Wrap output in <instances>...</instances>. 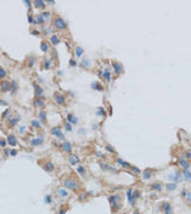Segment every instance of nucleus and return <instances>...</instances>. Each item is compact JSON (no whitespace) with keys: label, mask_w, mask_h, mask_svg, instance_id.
<instances>
[{"label":"nucleus","mask_w":191,"mask_h":214,"mask_svg":"<svg viewBox=\"0 0 191 214\" xmlns=\"http://www.w3.org/2000/svg\"><path fill=\"white\" fill-rule=\"evenodd\" d=\"M109 202L111 205V208L116 212L118 209H121L122 207V203H121V195L119 194H114V195H110L109 196Z\"/></svg>","instance_id":"f257e3e1"},{"label":"nucleus","mask_w":191,"mask_h":214,"mask_svg":"<svg viewBox=\"0 0 191 214\" xmlns=\"http://www.w3.org/2000/svg\"><path fill=\"white\" fill-rule=\"evenodd\" d=\"M63 186L68 189L77 190V189H79V182L75 180H72V178H66V180H63Z\"/></svg>","instance_id":"f03ea898"},{"label":"nucleus","mask_w":191,"mask_h":214,"mask_svg":"<svg viewBox=\"0 0 191 214\" xmlns=\"http://www.w3.org/2000/svg\"><path fill=\"white\" fill-rule=\"evenodd\" d=\"M54 27L57 29V30H66L67 29V24H66V21L63 20L62 18L56 17L54 19Z\"/></svg>","instance_id":"7ed1b4c3"},{"label":"nucleus","mask_w":191,"mask_h":214,"mask_svg":"<svg viewBox=\"0 0 191 214\" xmlns=\"http://www.w3.org/2000/svg\"><path fill=\"white\" fill-rule=\"evenodd\" d=\"M111 66H112V68L115 70L116 76H118V75H121V74L124 73V68H123L122 63H119L118 61H111Z\"/></svg>","instance_id":"20e7f679"},{"label":"nucleus","mask_w":191,"mask_h":214,"mask_svg":"<svg viewBox=\"0 0 191 214\" xmlns=\"http://www.w3.org/2000/svg\"><path fill=\"white\" fill-rule=\"evenodd\" d=\"M160 206H161V209H163L164 214H173V209H172V206H171L170 202H166V201L161 202Z\"/></svg>","instance_id":"39448f33"},{"label":"nucleus","mask_w":191,"mask_h":214,"mask_svg":"<svg viewBox=\"0 0 191 214\" xmlns=\"http://www.w3.org/2000/svg\"><path fill=\"white\" fill-rule=\"evenodd\" d=\"M178 159H179V164L182 165V168L184 169V170H186V169H190V162L184 157V156H180V157H178Z\"/></svg>","instance_id":"423d86ee"},{"label":"nucleus","mask_w":191,"mask_h":214,"mask_svg":"<svg viewBox=\"0 0 191 214\" xmlns=\"http://www.w3.org/2000/svg\"><path fill=\"white\" fill-rule=\"evenodd\" d=\"M54 100H55V102H56L57 105H63V104L66 102V97L62 95V94L56 93V94L54 95Z\"/></svg>","instance_id":"0eeeda50"},{"label":"nucleus","mask_w":191,"mask_h":214,"mask_svg":"<svg viewBox=\"0 0 191 214\" xmlns=\"http://www.w3.org/2000/svg\"><path fill=\"white\" fill-rule=\"evenodd\" d=\"M168 178L171 180V181H173V182H179V181H182L183 180V174L180 172V171H176V174H173V175H170L168 176Z\"/></svg>","instance_id":"6e6552de"},{"label":"nucleus","mask_w":191,"mask_h":214,"mask_svg":"<svg viewBox=\"0 0 191 214\" xmlns=\"http://www.w3.org/2000/svg\"><path fill=\"white\" fill-rule=\"evenodd\" d=\"M10 87H11V82L10 81H3L0 83V90L3 92V93H6V92L10 90Z\"/></svg>","instance_id":"1a4fd4ad"},{"label":"nucleus","mask_w":191,"mask_h":214,"mask_svg":"<svg viewBox=\"0 0 191 214\" xmlns=\"http://www.w3.org/2000/svg\"><path fill=\"white\" fill-rule=\"evenodd\" d=\"M111 76H112V73L110 71V69H105V70H103V75H102V77H103L106 82H111Z\"/></svg>","instance_id":"9d476101"},{"label":"nucleus","mask_w":191,"mask_h":214,"mask_svg":"<svg viewBox=\"0 0 191 214\" xmlns=\"http://www.w3.org/2000/svg\"><path fill=\"white\" fill-rule=\"evenodd\" d=\"M51 133H53L57 139H63V134H62V132L60 131L59 127H53V129H51Z\"/></svg>","instance_id":"9b49d317"},{"label":"nucleus","mask_w":191,"mask_h":214,"mask_svg":"<svg viewBox=\"0 0 191 214\" xmlns=\"http://www.w3.org/2000/svg\"><path fill=\"white\" fill-rule=\"evenodd\" d=\"M152 176H153V171H152L150 169H145V170H143V172H142V180L147 181V180H149Z\"/></svg>","instance_id":"f8f14e48"},{"label":"nucleus","mask_w":191,"mask_h":214,"mask_svg":"<svg viewBox=\"0 0 191 214\" xmlns=\"http://www.w3.org/2000/svg\"><path fill=\"white\" fill-rule=\"evenodd\" d=\"M127 199H128V201H129V205H134L135 200L133 197V189L132 188L127 189Z\"/></svg>","instance_id":"ddd939ff"},{"label":"nucleus","mask_w":191,"mask_h":214,"mask_svg":"<svg viewBox=\"0 0 191 214\" xmlns=\"http://www.w3.org/2000/svg\"><path fill=\"white\" fill-rule=\"evenodd\" d=\"M100 167H102V169H104V170H109V171H114V172H117V169H116V168H114V167H111V165H109L108 163L100 162Z\"/></svg>","instance_id":"4468645a"},{"label":"nucleus","mask_w":191,"mask_h":214,"mask_svg":"<svg viewBox=\"0 0 191 214\" xmlns=\"http://www.w3.org/2000/svg\"><path fill=\"white\" fill-rule=\"evenodd\" d=\"M67 121L69 124H78L79 123V119L75 117V115H73V114H67Z\"/></svg>","instance_id":"2eb2a0df"},{"label":"nucleus","mask_w":191,"mask_h":214,"mask_svg":"<svg viewBox=\"0 0 191 214\" xmlns=\"http://www.w3.org/2000/svg\"><path fill=\"white\" fill-rule=\"evenodd\" d=\"M116 162H117L119 165H122L123 168H125V169H130V167H132V164H129L128 162H125V161L121 159L119 157H117V158H116Z\"/></svg>","instance_id":"dca6fc26"},{"label":"nucleus","mask_w":191,"mask_h":214,"mask_svg":"<svg viewBox=\"0 0 191 214\" xmlns=\"http://www.w3.org/2000/svg\"><path fill=\"white\" fill-rule=\"evenodd\" d=\"M61 146H62V150L65 152H71L72 151V144L69 142H63Z\"/></svg>","instance_id":"f3484780"},{"label":"nucleus","mask_w":191,"mask_h":214,"mask_svg":"<svg viewBox=\"0 0 191 214\" xmlns=\"http://www.w3.org/2000/svg\"><path fill=\"white\" fill-rule=\"evenodd\" d=\"M150 188L153 190H156V192H161L163 190V185L159 183V182H155V183H153V185H150Z\"/></svg>","instance_id":"a211bd4d"},{"label":"nucleus","mask_w":191,"mask_h":214,"mask_svg":"<svg viewBox=\"0 0 191 214\" xmlns=\"http://www.w3.org/2000/svg\"><path fill=\"white\" fill-rule=\"evenodd\" d=\"M10 90H11L12 94H16V93H17V90H18V83H17V81H11Z\"/></svg>","instance_id":"6ab92c4d"},{"label":"nucleus","mask_w":191,"mask_h":214,"mask_svg":"<svg viewBox=\"0 0 191 214\" xmlns=\"http://www.w3.org/2000/svg\"><path fill=\"white\" fill-rule=\"evenodd\" d=\"M30 143H31V145H32V146H37V145H40V144L43 143V138L42 137H40V139L38 138H32V139L30 140Z\"/></svg>","instance_id":"aec40b11"},{"label":"nucleus","mask_w":191,"mask_h":214,"mask_svg":"<svg viewBox=\"0 0 191 214\" xmlns=\"http://www.w3.org/2000/svg\"><path fill=\"white\" fill-rule=\"evenodd\" d=\"M7 143H9L11 146H16V145H17V139H16V137L12 136V134H10V136L7 137Z\"/></svg>","instance_id":"412c9836"},{"label":"nucleus","mask_w":191,"mask_h":214,"mask_svg":"<svg viewBox=\"0 0 191 214\" xmlns=\"http://www.w3.org/2000/svg\"><path fill=\"white\" fill-rule=\"evenodd\" d=\"M19 120H20V115H17L16 118H11V119L9 118V124H10L11 126H14Z\"/></svg>","instance_id":"4be33fe9"},{"label":"nucleus","mask_w":191,"mask_h":214,"mask_svg":"<svg viewBox=\"0 0 191 214\" xmlns=\"http://www.w3.org/2000/svg\"><path fill=\"white\" fill-rule=\"evenodd\" d=\"M81 68L82 69H88L90 68V59L88 58H84L82 61H81Z\"/></svg>","instance_id":"5701e85b"},{"label":"nucleus","mask_w":191,"mask_h":214,"mask_svg":"<svg viewBox=\"0 0 191 214\" xmlns=\"http://www.w3.org/2000/svg\"><path fill=\"white\" fill-rule=\"evenodd\" d=\"M50 43H51L53 45H57V44L60 43V38L57 37V35H51V37H50Z\"/></svg>","instance_id":"b1692460"},{"label":"nucleus","mask_w":191,"mask_h":214,"mask_svg":"<svg viewBox=\"0 0 191 214\" xmlns=\"http://www.w3.org/2000/svg\"><path fill=\"white\" fill-rule=\"evenodd\" d=\"M68 159H69L71 164H73V165H77V163L79 162V158H78V156H75V155H71V156L68 157Z\"/></svg>","instance_id":"393cba45"},{"label":"nucleus","mask_w":191,"mask_h":214,"mask_svg":"<svg viewBox=\"0 0 191 214\" xmlns=\"http://www.w3.org/2000/svg\"><path fill=\"white\" fill-rule=\"evenodd\" d=\"M165 188L168 190V192H171V190H174L176 188H177V183L176 182H172V183H167V185L165 186Z\"/></svg>","instance_id":"a878e982"},{"label":"nucleus","mask_w":191,"mask_h":214,"mask_svg":"<svg viewBox=\"0 0 191 214\" xmlns=\"http://www.w3.org/2000/svg\"><path fill=\"white\" fill-rule=\"evenodd\" d=\"M38 118H40V120L42 121V123H45V121H47V114H45V112L44 111H40L38 112Z\"/></svg>","instance_id":"bb28decb"},{"label":"nucleus","mask_w":191,"mask_h":214,"mask_svg":"<svg viewBox=\"0 0 191 214\" xmlns=\"http://www.w3.org/2000/svg\"><path fill=\"white\" fill-rule=\"evenodd\" d=\"M91 87L93 88V89H96V90H99V92H102L104 88H103V86L100 84V83H98V82H93L92 84H91Z\"/></svg>","instance_id":"cd10ccee"},{"label":"nucleus","mask_w":191,"mask_h":214,"mask_svg":"<svg viewBox=\"0 0 191 214\" xmlns=\"http://www.w3.org/2000/svg\"><path fill=\"white\" fill-rule=\"evenodd\" d=\"M74 51H75L77 57H81V56H82V54H84V49H82L81 46H75Z\"/></svg>","instance_id":"c85d7f7f"},{"label":"nucleus","mask_w":191,"mask_h":214,"mask_svg":"<svg viewBox=\"0 0 191 214\" xmlns=\"http://www.w3.org/2000/svg\"><path fill=\"white\" fill-rule=\"evenodd\" d=\"M185 177H184V180L185 181H190L191 180V172H190V170L189 169H186V170H183V172H182Z\"/></svg>","instance_id":"c756f323"},{"label":"nucleus","mask_w":191,"mask_h":214,"mask_svg":"<svg viewBox=\"0 0 191 214\" xmlns=\"http://www.w3.org/2000/svg\"><path fill=\"white\" fill-rule=\"evenodd\" d=\"M35 90H36V97H37V98H41V97H42V94H43L42 88H41L40 86L35 84Z\"/></svg>","instance_id":"7c9ffc66"},{"label":"nucleus","mask_w":191,"mask_h":214,"mask_svg":"<svg viewBox=\"0 0 191 214\" xmlns=\"http://www.w3.org/2000/svg\"><path fill=\"white\" fill-rule=\"evenodd\" d=\"M44 169L47 170V171H53L54 170V165H53V163H50V162H47L45 164H44Z\"/></svg>","instance_id":"2f4dec72"},{"label":"nucleus","mask_w":191,"mask_h":214,"mask_svg":"<svg viewBox=\"0 0 191 214\" xmlns=\"http://www.w3.org/2000/svg\"><path fill=\"white\" fill-rule=\"evenodd\" d=\"M57 194H60L61 197H67L68 196V193L65 189H57Z\"/></svg>","instance_id":"473e14b6"},{"label":"nucleus","mask_w":191,"mask_h":214,"mask_svg":"<svg viewBox=\"0 0 191 214\" xmlns=\"http://www.w3.org/2000/svg\"><path fill=\"white\" fill-rule=\"evenodd\" d=\"M31 125H32L35 129H40V127H41V123H40L38 120H35V119L31 120Z\"/></svg>","instance_id":"72a5a7b5"},{"label":"nucleus","mask_w":191,"mask_h":214,"mask_svg":"<svg viewBox=\"0 0 191 214\" xmlns=\"http://www.w3.org/2000/svg\"><path fill=\"white\" fill-rule=\"evenodd\" d=\"M44 20H45V19L43 18V16H42V14H38V16H37V18H36V23H37V24H40V25H42V24L44 23Z\"/></svg>","instance_id":"f704fd0d"},{"label":"nucleus","mask_w":191,"mask_h":214,"mask_svg":"<svg viewBox=\"0 0 191 214\" xmlns=\"http://www.w3.org/2000/svg\"><path fill=\"white\" fill-rule=\"evenodd\" d=\"M45 3L44 1H42V0H37V1H35V5H36V7H40V8H43L45 5H44Z\"/></svg>","instance_id":"c9c22d12"},{"label":"nucleus","mask_w":191,"mask_h":214,"mask_svg":"<svg viewBox=\"0 0 191 214\" xmlns=\"http://www.w3.org/2000/svg\"><path fill=\"white\" fill-rule=\"evenodd\" d=\"M6 75H7L6 70H5L4 68H0V80H3V79H5V77H6Z\"/></svg>","instance_id":"e433bc0d"},{"label":"nucleus","mask_w":191,"mask_h":214,"mask_svg":"<svg viewBox=\"0 0 191 214\" xmlns=\"http://www.w3.org/2000/svg\"><path fill=\"white\" fill-rule=\"evenodd\" d=\"M141 196V193H140V190H136V189H134L133 190V197H134V200L135 199H139Z\"/></svg>","instance_id":"4c0bfd02"},{"label":"nucleus","mask_w":191,"mask_h":214,"mask_svg":"<svg viewBox=\"0 0 191 214\" xmlns=\"http://www.w3.org/2000/svg\"><path fill=\"white\" fill-rule=\"evenodd\" d=\"M51 67V59H45V62H44V69H49Z\"/></svg>","instance_id":"58836bf2"},{"label":"nucleus","mask_w":191,"mask_h":214,"mask_svg":"<svg viewBox=\"0 0 191 214\" xmlns=\"http://www.w3.org/2000/svg\"><path fill=\"white\" fill-rule=\"evenodd\" d=\"M35 106H36V107L42 108V107L44 106V102H43L42 100H35Z\"/></svg>","instance_id":"ea45409f"},{"label":"nucleus","mask_w":191,"mask_h":214,"mask_svg":"<svg viewBox=\"0 0 191 214\" xmlns=\"http://www.w3.org/2000/svg\"><path fill=\"white\" fill-rule=\"evenodd\" d=\"M105 150H108L109 152H111V154H115V152H116V151H115V149H114L110 144H106V145H105Z\"/></svg>","instance_id":"a19ab883"},{"label":"nucleus","mask_w":191,"mask_h":214,"mask_svg":"<svg viewBox=\"0 0 191 214\" xmlns=\"http://www.w3.org/2000/svg\"><path fill=\"white\" fill-rule=\"evenodd\" d=\"M41 49H42L43 51H48V49H49L48 43H47V42H42V44H41Z\"/></svg>","instance_id":"79ce46f5"},{"label":"nucleus","mask_w":191,"mask_h":214,"mask_svg":"<svg viewBox=\"0 0 191 214\" xmlns=\"http://www.w3.org/2000/svg\"><path fill=\"white\" fill-rule=\"evenodd\" d=\"M130 169H132V171L134 172V174H136V175H139L140 172H141V170L139 169V168H136V167H134V165H132L130 167Z\"/></svg>","instance_id":"37998d69"},{"label":"nucleus","mask_w":191,"mask_h":214,"mask_svg":"<svg viewBox=\"0 0 191 214\" xmlns=\"http://www.w3.org/2000/svg\"><path fill=\"white\" fill-rule=\"evenodd\" d=\"M97 115H105V109L103 107H99L97 111Z\"/></svg>","instance_id":"c03bdc74"},{"label":"nucleus","mask_w":191,"mask_h":214,"mask_svg":"<svg viewBox=\"0 0 191 214\" xmlns=\"http://www.w3.org/2000/svg\"><path fill=\"white\" fill-rule=\"evenodd\" d=\"M77 171H78L79 174H85V168H84L82 165H79V167L77 168Z\"/></svg>","instance_id":"a18cd8bd"},{"label":"nucleus","mask_w":191,"mask_h":214,"mask_svg":"<svg viewBox=\"0 0 191 214\" xmlns=\"http://www.w3.org/2000/svg\"><path fill=\"white\" fill-rule=\"evenodd\" d=\"M184 157L187 159V161H190L191 159V151H185V154H184Z\"/></svg>","instance_id":"49530a36"},{"label":"nucleus","mask_w":191,"mask_h":214,"mask_svg":"<svg viewBox=\"0 0 191 214\" xmlns=\"http://www.w3.org/2000/svg\"><path fill=\"white\" fill-rule=\"evenodd\" d=\"M185 200H186V202H187L189 205H191V192H190V193H187V195H186Z\"/></svg>","instance_id":"de8ad7c7"},{"label":"nucleus","mask_w":191,"mask_h":214,"mask_svg":"<svg viewBox=\"0 0 191 214\" xmlns=\"http://www.w3.org/2000/svg\"><path fill=\"white\" fill-rule=\"evenodd\" d=\"M65 129H66L68 132H71V131H72V126H71V124H69V123H65Z\"/></svg>","instance_id":"09e8293b"},{"label":"nucleus","mask_w":191,"mask_h":214,"mask_svg":"<svg viewBox=\"0 0 191 214\" xmlns=\"http://www.w3.org/2000/svg\"><path fill=\"white\" fill-rule=\"evenodd\" d=\"M5 145H6V140L3 139V138H0V146H1V147H5Z\"/></svg>","instance_id":"8fccbe9b"},{"label":"nucleus","mask_w":191,"mask_h":214,"mask_svg":"<svg viewBox=\"0 0 191 214\" xmlns=\"http://www.w3.org/2000/svg\"><path fill=\"white\" fill-rule=\"evenodd\" d=\"M27 19H29V21H30L31 24H36V20L34 19V17H32V16H29V18H27Z\"/></svg>","instance_id":"3c124183"},{"label":"nucleus","mask_w":191,"mask_h":214,"mask_svg":"<svg viewBox=\"0 0 191 214\" xmlns=\"http://www.w3.org/2000/svg\"><path fill=\"white\" fill-rule=\"evenodd\" d=\"M42 16H43V18H44V19H47V18H49V17H50V12H43V13H42Z\"/></svg>","instance_id":"603ef678"},{"label":"nucleus","mask_w":191,"mask_h":214,"mask_svg":"<svg viewBox=\"0 0 191 214\" xmlns=\"http://www.w3.org/2000/svg\"><path fill=\"white\" fill-rule=\"evenodd\" d=\"M180 195H182L183 197H186V195H187V190H186V189H183V190L180 192Z\"/></svg>","instance_id":"864d4df0"},{"label":"nucleus","mask_w":191,"mask_h":214,"mask_svg":"<svg viewBox=\"0 0 191 214\" xmlns=\"http://www.w3.org/2000/svg\"><path fill=\"white\" fill-rule=\"evenodd\" d=\"M34 61H35V59H34V57L31 56V57H30V64H29L30 67H32V66H34Z\"/></svg>","instance_id":"5fc2aeb1"},{"label":"nucleus","mask_w":191,"mask_h":214,"mask_svg":"<svg viewBox=\"0 0 191 214\" xmlns=\"http://www.w3.org/2000/svg\"><path fill=\"white\" fill-rule=\"evenodd\" d=\"M10 155H11V156H16V155H17V151H16V150H11V151H10Z\"/></svg>","instance_id":"6e6d98bb"},{"label":"nucleus","mask_w":191,"mask_h":214,"mask_svg":"<svg viewBox=\"0 0 191 214\" xmlns=\"http://www.w3.org/2000/svg\"><path fill=\"white\" fill-rule=\"evenodd\" d=\"M69 62H71V66H72V67H75V66H77V63H75V61H74V59H71Z\"/></svg>","instance_id":"4d7b16f0"},{"label":"nucleus","mask_w":191,"mask_h":214,"mask_svg":"<svg viewBox=\"0 0 191 214\" xmlns=\"http://www.w3.org/2000/svg\"><path fill=\"white\" fill-rule=\"evenodd\" d=\"M31 34H32V35H35V36H37L40 32H38V31H36V30H32V31H31Z\"/></svg>","instance_id":"13d9d810"},{"label":"nucleus","mask_w":191,"mask_h":214,"mask_svg":"<svg viewBox=\"0 0 191 214\" xmlns=\"http://www.w3.org/2000/svg\"><path fill=\"white\" fill-rule=\"evenodd\" d=\"M59 214H66V209H60V212H59Z\"/></svg>","instance_id":"bf43d9fd"},{"label":"nucleus","mask_w":191,"mask_h":214,"mask_svg":"<svg viewBox=\"0 0 191 214\" xmlns=\"http://www.w3.org/2000/svg\"><path fill=\"white\" fill-rule=\"evenodd\" d=\"M98 127H99L98 124H93V130H98Z\"/></svg>","instance_id":"052dcab7"},{"label":"nucleus","mask_w":191,"mask_h":214,"mask_svg":"<svg viewBox=\"0 0 191 214\" xmlns=\"http://www.w3.org/2000/svg\"><path fill=\"white\" fill-rule=\"evenodd\" d=\"M9 112H10V109H7L6 112H4V113H3V118H5V117H6V115L9 114Z\"/></svg>","instance_id":"680f3d73"},{"label":"nucleus","mask_w":191,"mask_h":214,"mask_svg":"<svg viewBox=\"0 0 191 214\" xmlns=\"http://www.w3.org/2000/svg\"><path fill=\"white\" fill-rule=\"evenodd\" d=\"M51 55H53V57H56V51L53 50V51H51Z\"/></svg>","instance_id":"e2e57ef3"},{"label":"nucleus","mask_w":191,"mask_h":214,"mask_svg":"<svg viewBox=\"0 0 191 214\" xmlns=\"http://www.w3.org/2000/svg\"><path fill=\"white\" fill-rule=\"evenodd\" d=\"M45 201H47V202H50V196H49V195L45 196Z\"/></svg>","instance_id":"0e129e2a"},{"label":"nucleus","mask_w":191,"mask_h":214,"mask_svg":"<svg viewBox=\"0 0 191 214\" xmlns=\"http://www.w3.org/2000/svg\"><path fill=\"white\" fill-rule=\"evenodd\" d=\"M0 104H1V105H7V104H6L5 101H0Z\"/></svg>","instance_id":"69168bd1"},{"label":"nucleus","mask_w":191,"mask_h":214,"mask_svg":"<svg viewBox=\"0 0 191 214\" xmlns=\"http://www.w3.org/2000/svg\"><path fill=\"white\" fill-rule=\"evenodd\" d=\"M134 214H140V212H139V210H135V212H134Z\"/></svg>","instance_id":"338daca9"},{"label":"nucleus","mask_w":191,"mask_h":214,"mask_svg":"<svg viewBox=\"0 0 191 214\" xmlns=\"http://www.w3.org/2000/svg\"><path fill=\"white\" fill-rule=\"evenodd\" d=\"M112 214H116V213H112Z\"/></svg>","instance_id":"774afa93"}]
</instances>
